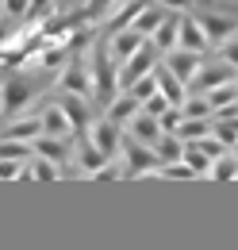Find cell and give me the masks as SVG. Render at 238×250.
Listing matches in <instances>:
<instances>
[{
    "mask_svg": "<svg viewBox=\"0 0 238 250\" xmlns=\"http://www.w3.org/2000/svg\"><path fill=\"white\" fill-rule=\"evenodd\" d=\"M61 177V166L58 162H50V158L35 154L27 162V181H42V185H50V181H58Z\"/></svg>",
    "mask_w": 238,
    "mask_h": 250,
    "instance_id": "obj_20",
    "label": "cell"
},
{
    "mask_svg": "<svg viewBox=\"0 0 238 250\" xmlns=\"http://www.w3.org/2000/svg\"><path fill=\"white\" fill-rule=\"evenodd\" d=\"M219 62H227V65L238 69V39H231L227 46H219Z\"/></svg>",
    "mask_w": 238,
    "mask_h": 250,
    "instance_id": "obj_40",
    "label": "cell"
},
{
    "mask_svg": "<svg viewBox=\"0 0 238 250\" xmlns=\"http://www.w3.org/2000/svg\"><path fill=\"white\" fill-rule=\"evenodd\" d=\"M208 100H211V108H215V112H219V108H227V104H238V81H227V85L211 89Z\"/></svg>",
    "mask_w": 238,
    "mask_h": 250,
    "instance_id": "obj_31",
    "label": "cell"
},
{
    "mask_svg": "<svg viewBox=\"0 0 238 250\" xmlns=\"http://www.w3.org/2000/svg\"><path fill=\"white\" fill-rule=\"evenodd\" d=\"M150 39H154V46H158L161 54L177 50V42H180V12H169V16L161 20V27L150 35Z\"/></svg>",
    "mask_w": 238,
    "mask_h": 250,
    "instance_id": "obj_13",
    "label": "cell"
},
{
    "mask_svg": "<svg viewBox=\"0 0 238 250\" xmlns=\"http://www.w3.org/2000/svg\"><path fill=\"white\" fill-rule=\"evenodd\" d=\"M177 46H184V50H196V54H204L211 42H208V35H204V23H200V16H180V42Z\"/></svg>",
    "mask_w": 238,
    "mask_h": 250,
    "instance_id": "obj_11",
    "label": "cell"
},
{
    "mask_svg": "<svg viewBox=\"0 0 238 250\" xmlns=\"http://www.w3.org/2000/svg\"><path fill=\"white\" fill-rule=\"evenodd\" d=\"M184 162H188L196 173H211V166H215V162L204 154V146H200V143H184Z\"/></svg>",
    "mask_w": 238,
    "mask_h": 250,
    "instance_id": "obj_30",
    "label": "cell"
},
{
    "mask_svg": "<svg viewBox=\"0 0 238 250\" xmlns=\"http://www.w3.org/2000/svg\"><path fill=\"white\" fill-rule=\"evenodd\" d=\"M161 120L158 116H146V112H139L135 120H131V139H139V143H146V146H158L161 143Z\"/></svg>",
    "mask_w": 238,
    "mask_h": 250,
    "instance_id": "obj_14",
    "label": "cell"
},
{
    "mask_svg": "<svg viewBox=\"0 0 238 250\" xmlns=\"http://www.w3.org/2000/svg\"><path fill=\"white\" fill-rule=\"evenodd\" d=\"M0 158L31 162V158H35V143H23V139H8V135H0Z\"/></svg>",
    "mask_w": 238,
    "mask_h": 250,
    "instance_id": "obj_25",
    "label": "cell"
},
{
    "mask_svg": "<svg viewBox=\"0 0 238 250\" xmlns=\"http://www.w3.org/2000/svg\"><path fill=\"white\" fill-rule=\"evenodd\" d=\"M200 23H204V35H208L211 46H227L238 31V23L227 20V16H200Z\"/></svg>",
    "mask_w": 238,
    "mask_h": 250,
    "instance_id": "obj_12",
    "label": "cell"
},
{
    "mask_svg": "<svg viewBox=\"0 0 238 250\" xmlns=\"http://www.w3.org/2000/svg\"><path fill=\"white\" fill-rule=\"evenodd\" d=\"M227 81H235V65H227V62L200 65V73H196V81L188 85V93H204L208 96L211 89H219V85H227Z\"/></svg>",
    "mask_w": 238,
    "mask_h": 250,
    "instance_id": "obj_8",
    "label": "cell"
},
{
    "mask_svg": "<svg viewBox=\"0 0 238 250\" xmlns=\"http://www.w3.org/2000/svg\"><path fill=\"white\" fill-rule=\"evenodd\" d=\"M180 112H184V120H211L215 116V108H211V100L204 93H188V100L180 104Z\"/></svg>",
    "mask_w": 238,
    "mask_h": 250,
    "instance_id": "obj_23",
    "label": "cell"
},
{
    "mask_svg": "<svg viewBox=\"0 0 238 250\" xmlns=\"http://www.w3.org/2000/svg\"><path fill=\"white\" fill-rule=\"evenodd\" d=\"M39 120H42V135H54V139H69V135H77V131H73V124H69V116L61 112L58 100H54V104H50Z\"/></svg>",
    "mask_w": 238,
    "mask_h": 250,
    "instance_id": "obj_15",
    "label": "cell"
},
{
    "mask_svg": "<svg viewBox=\"0 0 238 250\" xmlns=\"http://www.w3.org/2000/svg\"><path fill=\"white\" fill-rule=\"evenodd\" d=\"M8 139H23V143H35L39 135H42V120H20V124H12L4 131Z\"/></svg>",
    "mask_w": 238,
    "mask_h": 250,
    "instance_id": "obj_28",
    "label": "cell"
},
{
    "mask_svg": "<svg viewBox=\"0 0 238 250\" xmlns=\"http://www.w3.org/2000/svg\"><path fill=\"white\" fill-rule=\"evenodd\" d=\"M119 173L116 169H112V166H104V169H96V173H92V181H116Z\"/></svg>",
    "mask_w": 238,
    "mask_h": 250,
    "instance_id": "obj_41",
    "label": "cell"
},
{
    "mask_svg": "<svg viewBox=\"0 0 238 250\" xmlns=\"http://www.w3.org/2000/svg\"><path fill=\"white\" fill-rule=\"evenodd\" d=\"M154 150H158V158H161V166L184 162V139H180V135H161V143H158Z\"/></svg>",
    "mask_w": 238,
    "mask_h": 250,
    "instance_id": "obj_24",
    "label": "cell"
},
{
    "mask_svg": "<svg viewBox=\"0 0 238 250\" xmlns=\"http://www.w3.org/2000/svg\"><path fill=\"white\" fill-rule=\"evenodd\" d=\"M154 77H158V89H161V96H165V100H169L173 108H180V104L188 100V85H184L180 77H173L165 62H158V65H154Z\"/></svg>",
    "mask_w": 238,
    "mask_h": 250,
    "instance_id": "obj_10",
    "label": "cell"
},
{
    "mask_svg": "<svg viewBox=\"0 0 238 250\" xmlns=\"http://www.w3.org/2000/svg\"><path fill=\"white\" fill-rule=\"evenodd\" d=\"M12 39V20H0V46Z\"/></svg>",
    "mask_w": 238,
    "mask_h": 250,
    "instance_id": "obj_43",
    "label": "cell"
},
{
    "mask_svg": "<svg viewBox=\"0 0 238 250\" xmlns=\"http://www.w3.org/2000/svg\"><path fill=\"white\" fill-rule=\"evenodd\" d=\"M161 62L169 65V73H173V77H180V81H184V85H192V81H196V73H200V54H196V50H184V46H177V50H169V54H165V58H161Z\"/></svg>",
    "mask_w": 238,
    "mask_h": 250,
    "instance_id": "obj_7",
    "label": "cell"
},
{
    "mask_svg": "<svg viewBox=\"0 0 238 250\" xmlns=\"http://www.w3.org/2000/svg\"><path fill=\"white\" fill-rule=\"evenodd\" d=\"M158 177H169V181H192V177H200L188 162H169V166H161L158 169Z\"/></svg>",
    "mask_w": 238,
    "mask_h": 250,
    "instance_id": "obj_32",
    "label": "cell"
},
{
    "mask_svg": "<svg viewBox=\"0 0 238 250\" xmlns=\"http://www.w3.org/2000/svg\"><path fill=\"white\" fill-rule=\"evenodd\" d=\"M211 131H215V116H211V120H184L177 135L184 143H196V139H208Z\"/></svg>",
    "mask_w": 238,
    "mask_h": 250,
    "instance_id": "obj_27",
    "label": "cell"
},
{
    "mask_svg": "<svg viewBox=\"0 0 238 250\" xmlns=\"http://www.w3.org/2000/svg\"><path fill=\"white\" fill-rule=\"evenodd\" d=\"M180 124H184V112H180V108H169V112L161 116V131H165V135H177Z\"/></svg>",
    "mask_w": 238,
    "mask_h": 250,
    "instance_id": "obj_36",
    "label": "cell"
},
{
    "mask_svg": "<svg viewBox=\"0 0 238 250\" xmlns=\"http://www.w3.org/2000/svg\"><path fill=\"white\" fill-rule=\"evenodd\" d=\"M61 89L77 96H92V69L85 54H69V65L61 69Z\"/></svg>",
    "mask_w": 238,
    "mask_h": 250,
    "instance_id": "obj_5",
    "label": "cell"
},
{
    "mask_svg": "<svg viewBox=\"0 0 238 250\" xmlns=\"http://www.w3.org/2000/svg\"><path fill=\"white\" fill-rule=\"evenodd\" d=\"M35 154H42V158H50V162H65L69 158V139H54V135H39L35 139Z\"/></svg>",
    "mask_w": 238,
    "mask_h": 250,
    "instance_id": "obj_21",
    "label": "cell"
},
{
    "mask_svg": "<svg viewBox=\"0 0 238 250\" xmlns=\"http://www.w3.org/2000/svg\"><path fill=\"white\" fill-rule=\"evenodd\" d=\"M89 69H92V100L96 104H112L119 96V62L108 46V35H100L89 50Z\"/></svg>",
    "mask_w": 238,
    "mask_h": 250,
    "instance_id": "obj_1",
    "label": "cell"
},
{
    "mask_svg": "<svg viewBox=\"0 0 238 250\" xmlns=\"http://www.w3.org/2000/svg\"><path fill=\"white\" fill-rule=\"evenodd\" d=\"M20 177H27V166L16 158H0V181H20Z\"/></svg>",
    "mask_w": 238,
    "mask_h": 250,
    "instance_id": "obj_34",
    "label": "cell"
},
{
    "mask_svg": "<svg viewBox=\"0 0 238 250\" xmlns=\"http://www.w3.org/2000/svg\"><path fill=\"white\" fill-rule=\"evenodd\" d=\"M211 177H215V181H235V177H238V154H231V150H227L223 158H215Z\"/></svg>",
    "mask_w": 238,
    "mask_h": 250,
    "instance_id": "obj_29",
    "label": "cell"
},
{
    "mask_svg": "<svg viewBox=\"0 0 238 250\" xmlns=\"http://www.w3.org/2000/svg\"><path fill=\"white\" fill-rule=\"evenodd\" d=\"M165 16H169L165 8H158V4H146V8H142V16L135 20V31H142V35H154L158 27H161V20H165Z\"/></svg>",
    "mask_w": 238,
    "mask_h": 250,
    "instance_id": "obj_26",
    "label": "cell"
},
{
    "mask_svg": "<svg viewBox=\"0 0 238 250\" xmlns=\"http://www.w3.org/2000/svg\"><path fill=\"white\" fill-rule=\"evenodd\" d=\"M108 162H112V158L104 154L92 139H81V146H77V166H81V173H89V177H92V173H96V169H104Z\"/></svg>",
    "mask_w": 238,
    "mask_h": 250,
    "instance_id": "obj_19",
    "label": "cell"
},
{
    "mask_svg": "<svg viewBox=\"0 0 238 250\" xmlns=\"http://www.w3.org/2000/svg\"><path fill=\"white\" fill-rule=\"evenodd\" d=\"M196 4H211V0H196Z\"/></svg>",
    "mask_w": 238,
    "mask_h": 250,
    "instance_id": "obj_44",
    "label": "cell"
},
{
    "mask_svg": "<svg viewBox=\"0 0 238 250\" xmlns=\"http://www.w3.org/2000/svg\"><path fill=\"white\" fill-rule=\"evenodd\" d=\"M89 139H92V143H96V146H100L108 158L119 154V124H116V120H100V124H92Z\"/></svg>",
    "mask_w": 238,
    "mask_h": 250,
    "instance_id": "obj_16",
    "label": "cell"
},
{
    "mask_svg": "<svg viewBox=\"0 0 238 250\" xmlns=\"http://www.w3.org/2000/svg\"><path fill=\"white\" fill-rule=\"evenodd\" d=\"M123 162H127V177H142V173H158L161 169V158L154 146L139 143V139H127L123 143Z\"/></svg>",
    "mask_w": 238,
    "mask_h": 250,
    "instance_id": "obj_4",
    "label": "cell"
},
{
    "mask_svg": "<svg viewBox=\"0 0 238 250\" xmlns=\"http://www.w3.org/2000/svg\"><path fill=\"white\" fill-rule=\"evenodd\" d=\"M58 104H61V112L69 116V124H73V131L81 135V139H89V131H92V112H89V96H77V93H65L61 89L58 96Z\"/></svg>",
    "mask_w": 238,
    "mask_h": 250,
    "instance_id": "obj_6",
    "label": "cell"
},
{
    "mask_svg": "<svg viewBox=\"0 0 238 250\" xmlns=\"http://www.w3.org/2000/svg\"><path fill=\"white\" fill-rule=\"evenodd\" d=\"M146 4H150V0H131V4H123L116 16L104 23V31H100V35H116V31H127V27H135V20L142 16V8H146Z\"/></svg>",
    "mask_w": 238,
    "mask_h": 250,
    "instance_id": "obj_17",
    "label": "cell"
},
{
    "mask_svg": "<svg viewBox=\"0 0 238 250\" xmlns=\"http://www.w3.org/2000/svg\"><path fill=\"white\" fill-rule=\"evenodd\" d=\"M169 108H173V104H169V100H165L161 93H158V96H150L146 104H142V112H146V116H158V120H161V116H165Z\"/></svg>",
    "mask_w": 238,
    "mask_h": 250,
    "instance_id": "obj_37",
    "label": "cell"
},
{
    "mask_svg": "<svg viewBox=\"0 0 238 250\" xmlns=\"http://www.w3.org/2000/svg\"><path fill=\"white\" fill-rule=\"evenodd\" d=\"M192 0H161V8H169V12H184Z\"/></svg>",
    "mask_w": 238,
    "mask_h": 250,
    "instance_id": "obj_42",
    "label": "cell"
},
{
    "mask_svg": "<svg viewBox=\"0 0 238 250\" xmlns=\"http://www.w3.org/2000/svg\"><path fill=\"white\" fill-rule=\"evenodd\" d=\"M112 4H116V0H89V4L81 8V12H85V20H100V16H104V12L112 8Z\"/></svg>",
    "mask_w": 238,
    "mask_h": 250,
    "instance_id": "obj_39",
    "label": "cell"
},
{
    "mask_svg": "<svg viewBox=\"0 0 238 250\" xmlns=\"http://www.w3.org/2000/svg\"><path fill=\"white\" fill-rule=\"evenodd\" d=\"M215 139H223L227 146L238 143V120H215Z\"/></svg>",
    "mask_w": 238,
    "mask_h": 250,
    "instance_id": "obj_35",
    "label": "cell"
},
{
    "mask_svg": "<svg viewBox=\"0 0 238 250\" xmlns=\"http://www.w3.org/2000/svg\"><path fill=\"white\" fill-rule=\"evenodd\" d=\"M39 65H42V69H50V73L61 69V65H69V46H65V42H46V46H42V54H39Z\"/></svg>",
    "mask_w": 238,
    "mask_h": 250,
    "instance_id": "obj_22",
    "label": "cell"
},
{
    "mask_svg": "<svg viewBox=\"0 0 238 250\" xmlns=\"http://www.w3.org/2000/svg\"><path fill=\"white\" fill-rule=\"evenodd\" d=\"M123 93H135L139 100H142V104H146L150 96H158L161 89H158V77H154V73H146L142 81H135V85H131V89H123Z\"/></svg>",
    "mask_w": 238,
    "mask_h": 250,
    "instance_id": "obj_33",
    "label": "cell"
},
{
    "mask_svg": "<svg viewBox=\"0 0 238 250\" xmlns=\"http://www.w3.org/2000/svg\"><path fill=\"white\" fill-rule=\"evenodd\" d=\"M139 112H142V100H139L135 93H119L116 100L108 104V120H116L119 127H123V124H131V120H135Z\"/></svg>",
    "mask_w": 238,
    "mask_h": 250,
    "instance_id": "obj_18",
    "label": "cell"
},
{
    "mask_svg": "<svg viewBox=\"0 0 238 250\" xmlns=\"http://www.w3.org/2000/svg\"><path fill=\"white\" fill-rule=\"evenodd\" d=\"M31 12V0H4V16L8 20H23Z\"/></svg>",
    "mask_w": 238,
    "mask_h": 250,
    "instance_id": "obj_38",
    "label": "cell"
},
{
    "mask_svg": "<svg viewBox=\"0 0 238 250\" xmlns=\"http://www.w3.org/2000/svg\"><path fill=\"white\" fill-rule=\"evenodd\" d=\"M35 96H39V85L31 81L27 73H12V77L0 85V112H4V116H16V112L27 108Z\"/></svg>",
    "mask_w": 238,
    "mask_h": 250,
    "instance_id": "obj_2",
    "label": "cell"
},
{
    "mask_svg": "<svg viewBox=\"0 0 238 250\" xmlns=\"http://www.w3.org/2000/svg\"><path fill=\"white\" fill-rule=\"evenodd\" d=\"M158 54H161V50L154 46V39H146V46H142L135 58H127V62L119 65V89H131L135 81H142L146 73H154V65L161 62Z\"/></svg>",
    "mask_w": 238,
    "mask_h": 250,
    "instance_id": "obj_3",
    "label": "cell"
},
{
    "mask_svg": "<svg viewBox=\"0 0 238 250\" xmlns=\"http://www.w3.org/2000/svg\"><path fill=\"white\" fill-rule=\"evenodd\" d=\"M146 39L150 35L142 31H135V27H127V31H116V35H108V46H112V54H116V62L123 65L127 58H135L142 46H146Z\"/></svg>",
    "mask_w": 238,
    "mask_h": 250,
    "instance_id": "obj_9",
    "label": "cell"
}]
</instances>
